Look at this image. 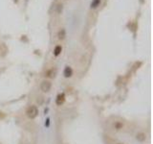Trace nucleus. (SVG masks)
I'll return each mask as SVG.
<instances>
[{
  "mask_svg": "<svg viewBox=\"0 0 153 144\" xmlns=\"http://www.w3.org/2000/svg\"><path fill=\"white\" fill-rule=\"evenodd\" d=\"M38 113H39L38 108L35 105L30 106L26 111V115L30 119H36L38 116Z\"/></svg>",
  "mask_w": 153,
  "mask_h": 144,
  "instance_id": "1",
  "label": "nucleus"
},
{
  "mask_svg": "<svg viewBox=\"0 0 153 144\" xmlns=\"http://www.w3.org/2000/svg\"><path fill=\"white\" fill-rule=\"evenodd\" d=\"M52 89V83L49 81V80H44L41 82L40 84V89L41 91L44 92V93H47L51 90Z\"/></svg>",
  "mask_w": 153,
  "mask_h": 144,
  "instance_id": "2",
  "label": "nucleus"
},
{
  "mask_svg": "<svg viewBox=\"0 0 153 144\" xmlns=\"http://www.w3.org/2000/svg\"><path fill=\"white\" fill-rule=\"evenodd\" d=\"M65 99H66V96L64 93H59L57 94V98H56V104L57 106H62L65 102Z\"/></svg>",
  "mask_w": 153,
  "mask_h": 144,
  "instance_id": "3",
  "label": "nucleus"
},
{
  "mask_svg": "<svg viewBox=\"0 0 153 144\" xmlns=\"http://www.w3.org/2000/svg\"><path fill=\"white\" fill-rule=\"evenodd\" d=\"M63 75L65 78H71L73 75V69L70 66H65L63 71Z\"/></svg>",
  "mask_w": 153,
  "mask_h": 144,
  "instance_id": "4",
  "label": "nucleus"
},
{
  "mask_svg": "<svg viewBox=\"0 0 153 144\" xmlns=\"http://www.w3.org/2000/svg\"><path fill=\"white\" fill-rule=\"evenodd\" d=\"M55 73H56V69L50 68V69H48L45 72V77H47V78H53L55 76Z\"/></svg>",
  "mask_w": 153,
  "mask_h": 144,
  "instance_id": "5",
  "label": "nucleus"
},
{
  "mask_svg": "<svg viewBox=\"0 0 153 144\" xmlns=\"http://www.w3.org/2000/svg\"><path fill=\"white\" fill-rule=\"evenodd\" d=\"M61 52H62V46L61 45H57L55 47V49H54V56L57 57V56H59L61 54Z\"/></svg>",
  "mask_w": 153,
  "mask_h": 144,
  "instance_id": "6",
  "label": "nucleus"
},
{
  "mask_svg": "<svg viewBox=\"0 0 153 144\" xmlns=\"http://www.w3.org/2000/svg\"><path fill=\"white\" fill-rule=\"evenodd\" d=\"M124 128V124L122 123V122H120V121H116L114 123V129L115 130H117V131H120V130H122Z\"/></svg>",
  "mask_w": 153,
  "mask_h": 144,
  "instance_id": "7",
  "label": "nucleus"
},
{
  "mask_svg": "<svg viewBox=\"0 0 153 144\" xmlns=\"http://www.w3.org/2000/svg\"><path fill=\"white\" fill-rule=\"evenodd\" d=\"M65 36H66V33H65V30H64V29H61V30H59V31H58V34H57L58 39L62 40V39H64Z\"/></svg>",
  "mask_w": 153,
  "mask_h": 144,
  "instance_id": "8",
  "label": "nucleus"
},
{
  "mask_svg": "<svg viewBox=\"0 0 153 144\" xmlns=\"http://www.w3.org/2000/svg\"><path fill=\"white\" fill-rule=\"evenodd\" d=\"M100 4H101V0H93L92 3H91V8H92V9H95V8H97L98 6H100Z\"/></svg>",
  "mask_w": 153,
  "mask_h": 144,
  "instance_id": "9",
  "label": "nucleus"
},
{
  "mask_svg": "<svg viewBox=\"0 0 153 144\" xmlns=\"http://www.w3.org/2000/svg\"><path fill=\"white\" fill-rule=\"evenodd\" d=\"M117 144H123V143H117Z\"/></svg>",
  "mask_w": 153,
  "mask_h": 144,
  "instance_id": "10",
  "label": "nucleus"
}]
</instances>
